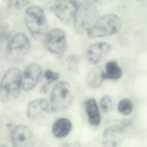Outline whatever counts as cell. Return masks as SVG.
I'll list each match as a JSON object with an SVG mask.
<instances>
[{
	"label": "cell",
	"instance_id": "cell-1",
	"mask_svg": "<svg viewBox=\"0 0 147 147\" xmlns=\"http://www.w3.org/2000/svg\"><path fill=\"white\" fill-rule=\"evenodd\" d=\"M22 77L19 69L12 67L5 74L1 83L0 99L2 103L13 101L18 97L21 87Z\"/></svg>",
	"mask_w": 147,
	"mask_h": 147
},
{
	"label": "cell",
	"instance_id": "cell-2",
	"mask_svg": "<svg viewBox=\"0 0 147 147\" xmlns=\"http://www.w3.org/2000/svg\"><path fill=\"white\" fill-rule=\"evenodd\" d=\"M98 11L95 3L89 1H84L78 4L74 20L76 31L83 34L93 25L98 19Z\"/></svg>",
	"mask_w": 147,
	"mask_h": 147
},
{
	"label": "cell",
	"instance_id": "cell-3",
	"mask_svg": "<svg viewBox=\"0 0 147 147\" xmlns=\"http://www.w3.org/2000/svg\"><path fill=\"white\" fill-rule=\"evenodd\" d=\"M27 30L36 39L45 37L48 30V23L44 10L40 7L32 6L27 8L24 16Z\"/></svg>",
	"mask_w": 147,
	"mask_h": 147
},
{
	"label": "cell",
	"instance_id": "cell-4",
	"mask_svg": "<svg viewBox=\"0 0 147 147\" xmlns=\"http://www.w3.org/2000/svg\"><path fill=\"white\" fill-rule=\"evenodd\" d=\"M73 100L70 84L65 81L59 82L51 91L50 102L51 111L56 113L64 111L70 107Z\"/></svg>",
	"mask_w": 147,
	"mask_h": 147
},
{
	"label": "cell",
	"instance_id": "cell-5",
	"mask_svg": "<svg viewBox=\"0 0 147 147\" xmlns=\"http://www.w3.org/2000/svg\"><path fill=\"white\" fill-rule=\"evenodd\" d=\"M122 26L119 17L114 14L105 15L99 18L87 31L92 38L102 37L113 35L119 32Z\"/></svg>",
	"mask_w": 147,
	"mask_h": 147
},
{
	"label": "cell",
	"instance_id": "cell-6",
	"mask_svg": "<svg viewBox=\"0 0 147 147\" xmlns=\"http://www.w3.org/2000/svg\"><path fill=\"white\" fill-rule=\"evenodd\" d=\"M30 48V42L26 35L17 33L11 38L7 45L6 58L13 64L21 62L29 54Z\"/></svg>",
	"mask_w": 147,
	"mask_h": 147
},
{
	"label": "cell",
	"instance_id": "cell-7",
	"mask_svg": "<svg viewBox=\"0 0 147 147\" xmlns=\"http://www.w3.org/2000/svg\"><path fill=\"white\" fill-rule=\"evenodd\" d=\"M10 138L13 147H35L36 145L34 133L25 125H19L14 127Z\"/></svg>",
	"mask_w": 147,
	"mask_h": 147
},
{
	"label": "cell",
	"instance_id": "cell-8",
	"mask_svg": "<svg viewBox=\"0 0 147 147\" xmlns=\"http://www.w3.org/2000/svg\"><path fill=\"white\" fill-rule=\"evenodd\" d=\"M67 45L66 34L61 29H53L45 37V46L53 54L60 55L63 53L66 50Z\"/></svg>",
	"mask_w": 147,
	"mask_h": 147
},
{
	"label": "cell",
	"instance_id": "cell-9",
	"mask_svg": "<svg viewBox=\"0 0 147 147\" xmlns=\"http://www.w3.org/2000/svg\"><path fill=\"white\" fill-rule=\"evenodd\" d=\"M78 4L73 1H57L51 6L53 13L61 21L70 24L74 20Z\"/></svg>",
	"mask_w": 147,
	"mask_h": 147
},
{
	"label": "cell",
	"instance_id": "cell-10",
	"mask_svg": "<svg viewBox=\"0 0 147 147\" xmlns=\"http://www.w3.org/2000/svg\"><path fill=\"white\" fill-rule=\"evenodd\" d=\"M50 105L47 100L38 98L30 101L26 110L27 117L33 121H42L47 118L51 111Z\"/></svg>",
	"mask_w": 147,
	"mask_h": 147
},
{
	"label": "cell",
	"instance_id": "cell-11",
	"mask_svg": "<svg viewBox=\"0 0 147 147\" xmlns=\"http://www.w3.org/2000/svg\"><path fill=\"white\" fill-rule=\"evenodd\" d=\"M42 73L40 65L36 63L28 64L24 70L22 77L21 87L25 91L32 90L36 86Z\"/></svg>",
	"mask_w": 147,
	"mask_h": 147
},
{
	"label": "cell",
	"instance_id": "cell-12",
	"mask_svg": "<svg viewBox=\"0 0 147 147\" xmlns=\"http://www.w3.org/2000/svg\"><path fill=\"white\" fill-rule=\"evenodd\" d=\"M111 49V46L107 43L99 42L93 44L87 50L88 61L91 64H97L110 53Z\"/></svg>",
	"mask_w": 147,
	"mask_h": 147
},
{
	"label": "cell",
	"instance_id": "cell-13",
	"mask_svg": "<svg viewBox=\"0 0 147 147\" xmlns=\"http://www.w3.org/2000/svg\"><path fill=\"white\" fill-rule=\"evenodd\" d=\"M123 131L122 127L119 125H112L105 129L103 135V147H117Z\"/></svg>",
	"mask_w": 147,
	"mask_h": 147
},
{
	"label": "cell",
	"instance_id": "cell-14",
	"mask_svg": "<svg viewBox=\"0 0 147 147\" xmlns=\"http://www.w3.org/2000/svg\"><path fill=\"white\" fill-rule=\"evenodd\" d=\"M72 129V123L69 119L66 118H60L55 121L52 125V134L56 138H63L69 134Z\"/></svg>",
	"mask_w": 147,
	"mask_h": 147
},
{
	"label": "cell",
	"instance_id": "cell-15",
	"mask_svg": "<svg viewBox=\"0 0 147 147\" xmlns=\"http://www.w3.org/2000/svg\"><path fill=\"white\" fill-rule=\"evenodd\" d=\"M84 105L89 123L93 126L99 125L100 116L96 100L93 98L88 99L84 102Z\"/></svg>",
	"mask_w": 147,
	"mask_h": 147
},
{
	"label": "cell",
	"instance_id": "cell-16",
	"mask_svg": "<svg viewBox=\"0 0 147 147\" xmlns=\"http://www.w3.org/2000/svg\"><path fill=\"white\" fill-rule=\"evenodd\" d=\"M104 71L101 67H96L92 69L88 75L87 82L89 86L93 88L100 87L104 80Z\"/></svg>",
	"mask_w": 147,
	"mask_h": 147
},
{
	"label": "cell",
	"instance_id": "cell-17",
	"mask_svg": "<svg viewBox=\"0 0 147 147\" xmlns=\"http://www.w3.org/2000/svg\"><path fill=\"white\" fill-rule=\"evenodd\" d=\"M123 71L117 63L114 61L108 62L105 65V71H104L105 80H117L120 79Z\"/></svg>",
	"mask_w": 147,
	"mask_h": 147
},
{
	"label": "cell",
	"instance_id": "cell-18",
	"mask_svg": "<svg viewBox=\"0 0 147 147\" xmlns=\"http://www.w3.org/2000/svg\"><path fill=\"white\" fill-rule=\"evenodd\" d=\"M118 111L124 115H128L132 112L133 105L128 99H123L119 101L117 107Z\"/></svg>",
	"mask_w": 147,
	"mask_h": 147
},
{
	"label": "cell",
	"instance_id": "cell-19",
	"mask_svg": "<svg viewBox=\"0 0 147 147\" xmlns=\"http://www.w3.org/2000/svg\"><path fill=\"white\" fill-rule=\"evenodd\" d=\"M112 104V99L111 96L108 95L103 96L100 101V107L102 111L108 112L111 108Z\"/></svg>",
	"mask_w": 147,
	"mask_h": 147
},
{
	"label": "cell",
	"instance_id": "cell-20",
	"mask_svg": "<svg viewBox=\"0 0 147 147\" xmlns=\"http://www.w3.org/2000/svg\"><path fill=\"white\" fill-rule=\"evenodd\" d=\"M44 76L48 84H50L58 80L60 77V74L58 73L48 69L45 71Z\"/></svg>",
	"mask_w": 147,
	"mask_h": 147
},
{
	"label": "cell",
	"instance_id": "cell-21",
	"mask_svg": "<svg viewBox=\"0 0 147 147\" xmlns=\"http://www.w3.org/2000/svg\"><path fill=\"white\" fill-rule=\"evenodd\" d=\"M9 7L16 10H20L28 5L29 1H8Z\"/></svg>",
	"mask_w": 147,
	"mask_h": 147
},
{
	"label": "cell",
	"instance_id": "cell-22",
	"mask_svg": "<svg viewBox=\"0 0 147 147\" xmlns=\"http://www.w3.org/2000/svg\"><path fill=\"white\" fill-rule=\"evenodd\" d=\"M67 61L71 65H76L80 61V58L76 55H71L67 58Z\"/></svg>",
	"mask_w": 147,
	"mask_h": 147
},
{
	"label": "cell",
	"instance_id": "cell-23",
	"mask_svg": "<svg viewBox=\"0 0 147 147\" xmlns=\"http://www.w3.org/2000/svg\"><path fill=\"white\" fill-rule=\"evenodd\" d=\"M62 147H82L80 144L77 142H66L63 144Z\"/></svg>",
	"mask_w": 147,
	"mask_h": 147
},
{
	"label": "cell",
	"instance_id": "cell-24",
	"mask_svg": "<svg viewBox=\"0 0 147 147\" xmlns=\"http://www.w3.org/2000/svg\"><path fill=\"white\" fill-rule=\"evenodd\" d=\"M1 147H7V146L6 145H3L1 146Z\"/></svg>",
	"mask_w": 147,
	"mask_h": 147
}]
</instances>
